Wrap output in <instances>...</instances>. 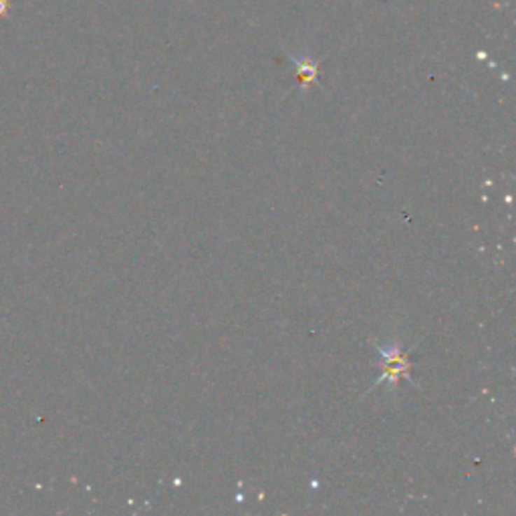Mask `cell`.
<instances>
[{
	"instance_id": "obj_1",
	"label": "cell",
	"mask_w": 516,
	"mask_h": 516,
	"mask_svg": "<svg viewBox=\"0 0 516 516\" xmlns=\"http://www.w3.org/2000/svg\"><path fill=\"white\" fill-rule=\"evenodd\" d=\"M373 347L377 349L379 357H382V375H379L377 382L373 383L371 389L379 387L383 383H389V385H391L389 389L396 391L400 379L412 382V375H410V371H412V361H410L407 353H403V349H401V345L398 341H391V343H385V345L377 343V341H373ZM371 389H369V391H371Z\"/></svg>"
}]
</instances>
